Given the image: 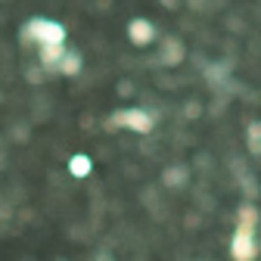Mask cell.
<instances>
[{
    "mask_svg": "<svg viewBox=\"0 0 261 261\" xmlns=\"http://www.w3.org/2000/svg\"><path fill=\"white\" fill-rule=\"evenodd\" d=\"M81 65H84V62H81V53L69 50V53L62 56V62H59V72H62V75H78Z\"/></svg>",
    "mask_w": 261,
    "mask_h": 261,
    "instance_id": "52a82bcc",
    "label": "cell"
},
{
    "mask_svg": "<svg viewBox=\"0 0 261 261\" xmlns=\"http://www.w3.org/2000/svg\"><path fill=\"white\" fill-rule=\"evenodd\" d=\"M184 180H187V168H168L165 171V184L168 187H180Z\"/></svg>",
    "mask_w": 261,
    "mask_h": 261,
    "instance_id": "30bf717a",
    "label": "cell"
},
{
    "mask_svg": "<svg viewBox=\"0 0 261 261\" xmlns=\"http://www.w3.org/2000/svg\"><path fill=\"white\" fill-rule=\"evenodd\" d=\"M22 44H31V41H38V47H47V44H56L62 47L65 44V28L53 19H31L25 28H22Z\"/></svg>",
    "mask_w": 261,
    "mask_h": 261,
    "instance_id": "6da1fadb",
    "label": "cell"
},
{
    "mask_svg": "<svg viewBox=\"0 0 261 261\" xmlns=\"http://www.w3.org/2000/svg\"><path fill=\"white\" fill-rule=\"evenodd\" d=\"M38 56H41V65H47V69H59V62L65 56V47L47 44V47H38Z\"/></svg>",
    "mask_w": 261,
    "mask_h": 261,
    "instance_id": "8992f818",
    "label": "cell"
},
{
    "mask_svg": "<svg viewBox=\"0 0 261 261\" xmlns=\"http://www.w3.org/2000/svg\"><path fill=\"white\" fill-rule=\"evenodd\" d=\"M230 252H233L237 261H255V258H258V240H255V230L237 227L233 243H230Z\"/></svg>",
    "mask_w": 261,
    "mask_h": 261,
    "instance_id": "3957f363",
    "label": "cell"
},
{
    "mask_svg": "<svg viewBox=\"0 0 261 261\" xmlns=\"http://www.w3.org/2000/svg\"><path fill=\"white\" fill-rule=\"evenodd\" d=\"M249 149L252 152H261V121H252L249 124Z\"/></svg>",
    "mask_w": 261,
    "mask_h": 261,
    "instance_id": "9c48e42d",
    "label": "cell"
},
{
    "mask_svg": "<svg viewBox=\"0 0 261 261\" xmlns=\"http://www.w3.org/2000/svg\"><path fill=\"white\" fill-rule=\"evenodd\" d=\"M255 224H258V212H255L252 205H243V208H240V218H237V227L255 230Z\"/></svg>",
    "mask_w": 261,
    "mask_h": 261,
    "instance_id": "ba28073f",
    "label": "cell"
},
{
    "mask_svg": "<svg viewBox=\"0 0 261 261\" xmlns=\"http://www.w3.org/2000/svg\"><path fill=\"white\" fill-rule=\"evenodd\" d=\"M127 38H130V44H134V47H146V44L155 41V28L146 19H134V22L127 25Z\"/></svg>",
    "mask_w": 261,
    "mask_h": 261,
    "instance_id": "277c9868",
    "label": "cell"
},
{
    "mask_svg": "<svg viewBox=\"0 0 261 261\" xmlns=\"http://www.w3.org/2000/svg\"><path fill=\"white\" fill-rule=\"evenodd\" d=\"M152 124H155V118L146 109H121V112H115V115L106 118L109 130L112 127H130V130H137V134H149Z\"/></svg>",
    "mask_w": 261,
    "mask_h": 261,
    "instance_id": "7a4b0ae2",
    "label": "cell"
},
{
    "mask_svg": "<svg viewBox=\"0 0 261 261\" xmlns=\"http://www.w3.org/2000/svg\"><path fill=\"white\" fill-rule=\"evenodd\" d=\"M90 171H93V159H90L87 152H75V155L69 159V174H72V177L81 180V177H87Z\"/></svg>",
    "mask_w": 261,
    "mask_h": 261,
    "instance_id": "5b68a950",
    "label": "cell"
},
{
    "mask_svg": "<svg viewBox=\"0 0 261 261\" xmlns=\"http://www.w3.org/2000/svg\"><path fill=\"white\" fill-rule=\"evenodd\" d=\"M100 261H112V258H109V255H106V252H103V255H100Z\"/></svg>",
    "mask_w": 261,
    "mask_h": 261,
    "instance_id": "8fae6325",
    "label": "cell"
}]
</instances>
